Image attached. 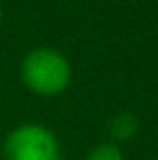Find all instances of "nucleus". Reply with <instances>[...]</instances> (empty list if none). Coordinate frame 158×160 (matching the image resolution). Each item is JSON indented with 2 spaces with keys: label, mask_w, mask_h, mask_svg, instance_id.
<instances>
[{
  "label": "nucleus",
  "mask_w": 158,
  "mask_h": 160,
  "mask_svg": "<svg viewBox=\"0 0 158 160\" xmlns=\"http://www.w3.org/2000/svg\"><path fill=\"white\" fill-rule=\"evenodd\" d=\"M20 78L33 95L59 98L69 89L74 80V69L69 58L61 50L39 46L24 54L20 63Z\"/></svg>",
  "instance_id": "f257e3e1"
},
{
  "label": "nucleus",
  "mask_w": 158,
  "mask_h": 160,
  "mask_svg": "<svg viewBox=\"0 0 158 160\" xmlns=\"http://www.w3.org/2000/svg\"><path fill=\"white\" fill-rule=\"evenodd\" d=\"M4 160H59L61 141L43 123L24 121L7 134L2 143Z\"/></svg>",
  "instance_id": "f03ea898"
},
{
  "label": "nucleus",
  "mask_w": 158,
  "mask_h": 160,
  "mask_svg": "<svg viewBox=\"0 0 158 160\" xmlns=\"http://www.w3.org/2000/svg\"><path fill=\"white\" fill-rule=\"evenodd\" d=\"M141 130V121L134 112H117L115 117H110L108 121V141L115 145H124L136 138V134Z\"/></svg>",
  "instance_id": "7ed1b4c3"
},
{
  "label": "nucleus",
  "mask_w": 158,
  "mask_h": 160,
  "mask_svg": "<svg viewBox=\"0 0 158 160\" xmlns=\"http://www.w3.org/2000/svg\"><path fill=\"white\" fill-rule=\"evenodd\" d=\"M84 160H128V158H126V152L121 145H115L110 141H102L87 152Z\"/></svg>",
  "instance_id": "20e7f679"
},
{
  "label": "nucleus",
  "mask_w": 158,
  "mask_h": 160,
  "mask_svg": "<svg viewBox=\"0 0 158 160\" xmlns=\"http://www.w3.org/2000/svg\"><path fill=\"white\" fill-rule=\"evenodd\" d=\"M2 20H4V9H2V4H0V26H2Z\"/></svg>",
  "instance_id": "39448f33"
},
{
  "label": "nucleus",
  "mask_w": 158,
  "mask_h": 160,
  "mask_svg": "<svg viewBox=\"0 0 158 160\" xmlns=\"http://www.w3.org/2000/svg\"><path fill=\"white\" fill-rule=\"evenodd\" d=\"M59 160H65V158H63V156H61V158H59Z\"/></svg>",
  "instance_id": "423d86ee"
}]
</instances>
